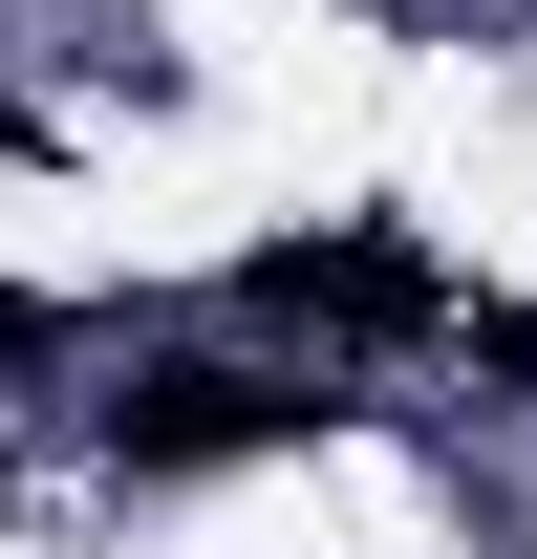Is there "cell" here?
I'll return each mask as SVG.
<instances>
[{
  "instance_id": "6da1fadb",
  "label": "cell",
  "mask_w": 537,
  "mask_h": 559,
  "mask_svg": "<svg viewBox=\"0 0 537 559\" xmlns=\"http://www.w3.org/2000/svg\"><path fill=\"white\" fill-rule=\"evenodd\" d=\"M108 474H237V452H279V430H323V388H279V366H151V388H108Z\"/></svg>"
},
{
  "instance_id": "7a4b0ae2",
  "label": "cell",
  "mask_w": 537,
  "mask_h": 559,
  "mask_svg": "<svg viewBox=\"0 0 537 559\" xmlns=\"http://www.w3.org/2000/svg\"><path fill=\"white\" fill-rule=\"evenodd\" d=\"M279 323H452V280H430V237H387V215H344V237H279L259 259Z\"/></svg>"
}]
</instances>
